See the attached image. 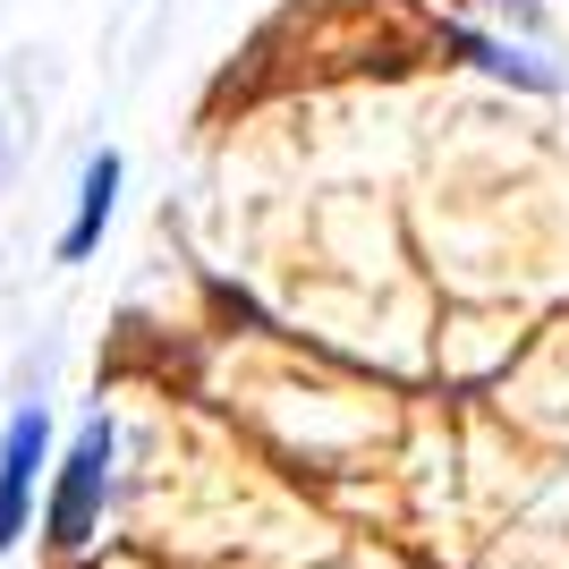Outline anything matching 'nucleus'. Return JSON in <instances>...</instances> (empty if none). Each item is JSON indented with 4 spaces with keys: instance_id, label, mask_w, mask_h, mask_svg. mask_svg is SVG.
Listing matches in <instances>:
<instances>
[{
    "instance_id": "1",
    "label": "nucleus",
    "mask_w": 569,
    "mask_h": 569,
    "mask_svg": "<svg viewBox=\"0 0 569 569\" xmlns=\"http://www.w3.org/2000/svg\"><path fill=\"white\" fill-rule=\"evenodd\" d=\"M102 493H111V426L102 417H86L69 442V459H60V476H51V545L77 552V545H94V519H102Z\"/></svg>"
},
{
    "instance_id": "3",
    "label": "nucleus",
    "mask_w": 569,
    "mask_h": 569,
    "mask_svg": "<svg viewBox=\"0 0 569 569\" xmlns=\"http://www.w3.org/2000/svg\"><path fill=\"white\" fill-rule=\"evenodd\" d=\"M111 196H119V153H94L86 179H77V221H69V238H60V256H69V263L94 256L102 221H111Z\"/></svg>"
},
{
    "instance_id": "4",
    "label": "nucleus",
    "mask_w": 569,
    "mask_h": 569,
    "mask_svg": "<svg viewBox=\"0 0 569 569\" xmlns=\"http://www.w3.org/2000/svg\"><path fill=\"white\" fill-rule=\"evenodd\" d=\"M459 51H468L476 69H493V77H519V86H552V69H536V60H519V51H510V43H476V34H468V43H459Z\"/></svg>"
},
{
    "instance_id": "2",
    "label": "nucleus",
    "mask_w": 569,
    "mask_h": 569,
    "mask_svg": "<svg viewBox=\"0 0 569 569\" xmlns=\"http://www.w3.org/2000/svg\"><path fill=\"white\" fill-rule=\"evenodd\" d=\"M51 459V417L43 408H18L9 417V433H0V552L26 536V519H34V476H43Z\"/></svg>"
}]
</instances>
